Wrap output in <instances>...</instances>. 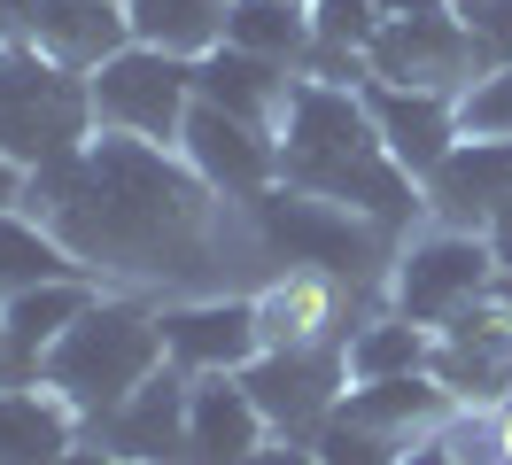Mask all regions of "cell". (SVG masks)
<instances>
[{
  "mask_svg": "<svg viewBox=\"0 0 512 465\" xmlns=\"http://www.w3.org/2000/svg\"><path fill=\"white\" fill-rule=\"evenodd\" d=\"M342 365H350V388H365V380H396V372H427L435 365V326H419V318H404V310H357L350 341H342Z\"/></svg>",
  "mask_w": 512,
  "mask_h": 465,
  "instance_id": "cell-21",
  "label": "cell"
},
{
  "mask_svg": "<svg viewBox=\"0 0 512 465\" xmlns=\"http://www.w3.org/2000/svg\"><path fill=\"white\" fill-rule=\"evenodd\" d=\"M225 47H249L272 62H311L319 31H311V0H233L225 8Z\"/></svg>",
  "mask_w": 512,
  "mask_h": 465,
  "instance_id": "cell-24",
  "label": "cell"
},
{
  "mask_svg": "<svg viewBox=\"0 0 512 465\" xmlns=\"http://www.w3.org/2000/svg\"><path fill=\"white\" fill-rule=\"evenodd\" d=\"M187 396H194V380L171 357H163L140 388H132L117 411H101L94 442H109L117 458H140V465H187Z\"/></svg>",
  "mask_w": 512,
  "mask_h": 465,
  "instance_id": "cell-13",
  "label": "cell"
},
{
  "mask_svg": "<svg viewBox=\"0 0 512 465\" xmlns=\"http://www.w3.org/2000/svg\"><path fill=\"white\" fill-rule=\"evenodd\" d=\"M0 380H24V372H16V349H8V326H0Z\"/></svg>",
  "mask_w": 512,
  "mask_h": 465,
  "instance_id": "cell-36",
  "label": "cell"
},
{
  "mask_svg": "<svg viewBox=\"0 0 512 465\" xmlns=\"http://www.w3.org/2000/svg\"><path fill=\"white\" fill-rule=\"evenodd\" d=\"M156 365H163V303L132 295V287H101L94 310L39 357V380L94 427L101 411H117Z\"/></svg>",
  "mask_w": 512,
  "mask_h": 465,
  "instance_id": "cell-3",
  "label": "cell"
},
{
  "mask_svg": "<svg viewBox=\"0 0 512 465\" xmlns=\"http://www.w3.org/2000/svg\"><path fill=\"white\" fill-rule=\"evenodd\" d=\"M256 303V334L264 349H319V341H350L357 310H373L357 287H342L334 272H311V264H280L249 287Z\"/></svg>",
  "mask_w": 512,
  "mask_h": 465,
  "instance_id": "cell-10",
  "label": "cell"
},
{
  "mask_svg": "<svg viewBox=\"0 0 512 465\" xmlns=\"http://www.w3.org/2000/svg\"><path fill=\"white\" fill-rule=\"evenodd\" d=\"M481 233H489V248H497V264H505V272H512V194H505V202H497V217H489Z\"/></svg>",
  "mask_w": 512,
  "mask_h": 465,
  "instance_id": "cell-33",
  "label": "cell"
},
{
  "mask_svg": "<svg viewBox=\"0 0 512 465\" xmlns=\"http://www.w3.org/2000/svg\"><path fill=\"white\" fill-rule=\"evenodd\" d=\"M427 217L435 225H466V233H481L489 217H497V202L512 194V140H458V148L427 171Z\"/></svg>",
  "mask_w": 512,
  "mask_h": 465,
  "instance_id": "cell-16",
  "label": "cell"
},
{
  "mask_svg": "<svg viewBox=\"0 0 512 465\" xmlns=\"http://www.w3.org/2000/svg\"><path fill=\"white\" fill-rule=\"evenodd\" d=\"M32 47L47 62L78 70V78H94L117 47H132V16H125V0H39Z\"/></svg>",
  "mask_w": 512,
  "mask_h": 465,
  "instance_id": "cell-18",
  "label": "cell"
},
{
  "mask_svg": "<svg viewBox=\"0 0 512 465\" xmlns=\"http://www.w3.org/2000/svg\"><path fill=\"white\" fill-rule=\"evenodd\" d=\"M264 349L256 334V303L249 287H225V295H171L163 303V357L202 380V372H241Z\"/></svg>",
  "mask_w": 512,
  "mask_h": 465,
  "instance_id": "cell-12",
  "label": "cell"
},
{
  "mask_svg": "<svg viewBox=\"0 0 512 465\" xmlns=\"http://www.w3.org/2000/svg\"><path fill=\"white\" fill-rule=\"evenodd\" d=\"M86 101H94V132H125V140H148V148H179L194 101V62L187 55H163L148 39H132L86 78Z\"/></svg>",
  "mask_w": 512,
  "mask_h": 465,
  "instance_id": "cell-7",
  "label": "cell"
},
{
  "mask_svg": "<svg viewBox=\"0 0 512 465\" xmlns=\"http://www.w3.org/2000/svg\"><path fill=\"white\" fill-rule=\"evenodd\" d=\"M365 70L381 86H427V93H458L474 78V39L458 24L450 0H427V8H404V16H381L373 39H365Z\"/></svg>",
  "mask_w": 512,
  "mask_h": 465,
  "instance_id": "cell-8",
  "label": "cell"
},
{
  "mask_svg": "<svg viewBox=\"0 0 512 465\" xmlns=\"http://www.w3.org/2000/svg\"><path fill=\"white\" fill-rule=\"evenodd\" d=\"M47 279H94L70 241L32 210H0V303L8 295H24V287H47Z\"/></svg>",
  "mask_w": 512,
  "mask_h": 465,
  "instance_id": "cell-23",
  "label": "cell"
},
{
  "mask_svg": "<svg viewBox=\"0 0 512 465\" xmlns=\"http://www.w3.org/2000/svg\"><path fill=\"white\" fill-rule=\"evenodd\" d=\"M179 155L202 186H218L225 202H256L264 186H280V132L233 117L218 101H194L187 132H179Z\"/></svg>",
  "mask_w": 512,
  "mask_h": 465,
  "instance_id": "cell-11",
  "label": "cell"
},
{
  "mask_svg": "<svg viewBox=\"0 0 512 465\" xmlns=\"http://www.w3.org/2000/svg\"><path fill=\"white\" fill-rule=\"evenodd\" d=\"M342 411L365 419V427H381V434H396V442H412V434L443 427L458 403H450V388L435 380V372H396V380H365V388H350Z\"/></svg>",
  "mask_w": 512,
  "mask_h": 465,
  "instance_id": "cell-22",
  "label": "cell"
},
{
  "mask_svg": "<svg viewBox=\"0 0 512 465\" xmlns=\"http://www.w3.org/2000/svg\"><path fill=\"white\" fill-rule=\"evenodd\" d=\"M365 109L381 124L388 155L427 186V171L458 148V93H427V86H381V78H365Z\"/></svg>",
  "mask_w": 512,
  "mask_h": 465,
  "instance_id": "cell-14",
  "label": "cell"
},
{
  "mask_svg": "<svg viewBox=\"0 0 512 465\" xmlns=\"http://www.w3.org/2000/svg\"><path fill=\"white\" fill-rule=\"evenodd\" d=\"M458 140H512V62L458 86Z\"/></svg>",
  "mask_w": 512,
  "mask_h": 465,
  "instance_id": "cell-26",
  "label": "cell"
},
{
  "mask_svg": "<svg viewBox=\"0 0 512 465\" xmlns=\"http://www.w3.org/2000/svg\"><path fill=\"white\" fill-rule=\"evenodd\" d=\"M489 427H497V465H512V396L489 411Z\"/></svg>",
  "mask_w": 512,
  "mask_h": 465,
  "instance_id": "cell-35",
  "label": "cell"
},
{
  "mask_svg": "<svg viewBox=\"0 0 512 465\" xmlns=\"http://www.w3.org/2000/svg\"><path fill=\"white\" fill-rule=\"evenodd\" d=\"M194 86H202V101H218V109H233V117L264 124V132H280L295 109V86H303V70L295 62H272V55H249V47H210V55L194 62Z\"/></svg>",
  "mask_w": 512,
  "mask_h": 465,
  "instance_id": "cell-17",
  "label": "cell"
},
{
  "mask_svg": "<svg viewBox=\"0 0 512 465\" xmlns=\"http://www.w3.org/2000/svg\"><path fill=\"white\" fill-rule=\"evenodd\" d=\"M249 225L272 272L280 264H311V272H334L342 287H357L365 303H388V264H396V233L373 225L365 210H342V202H319L303 186H264L249 202Z\"/></svg>",
  "mask_w": 512,
  "mask_h": 465,
  "instance_id": "cell-4",
  "label": "cell"
},
{
  "mask_svg": "<svg viewBox=\"0 0 512 465\" xmlns=\"http://www.w3.org/2000/svg\"><path fill=\"white\" fill-rule=\"evenodd\" d=\"M32 24H39V0H0V47H32Z\"/></svg>",
  "mask_w": 512,
  "mask_h": 465,
  "instance_id": "cell-30",
  "label": "cell"
},
{
  "mask_svg": "<svg viewBox=\"0 0 512 465\" xmlns=\"http://www.w3.org/2000/svg\"><path fill=\"white\" fill-rule=\"evenodd\" d=\"M55 465H140V458H117L109 442H94V434H78V442H70V450H63Z\"/></svg>",
  "mask_w": 512,
  "mask_h": 465,
  "instance_id": "cell-32",
  "label": "cell"
},
{
  "mask_svg": "<svg viewBox=\"0 0 512 465\" xmlns=\"http://www.w3.org/2000/svg\"><path fill=\"white\" fill-rule=\"evenodd\" d=\"M225 8L233 0H125L132 39H148L163 55H187V62H202L225 39Z\"/></svg>",
  "mask_w": 512,
  "mask_h": 465,
  "instance_id": "cell-25",
  "label": "cell"
},
{
  "mask_svg": "<svg viewBox=\"0 0 512 465\" xmlns=\"http://www.w3.org/2000/svg\"><path fill=\"white\" fill-rule=\"evenodd\" d=\"M264 442L272 427L241 388V372H202L187 396V465H256Z\"/></svg>",
  "mask_w": 512,
  "mask_h": 465,
  "instance_id": "cell-15",
  "label": "cell"
},
{
  "mask_svg": "<svg viewBox=\"0 0 512 465\" xmlns=\"http://www.w3.org/2000/svg\"><path fill=\"white\" fill-rule=\"evenodd\" d=\"M497 279H505V264H497L489 233L419 217L412 233L396 241V264H388V310H404L419 326H450V318L466 303H481Z\"/></svg>",
  "mask_w": 512,
  "mask_h": 465,
  "instance_id": "cell-6",
  "label": "cell"
},
{
  "mask_svg": "<svg viewBox=\"0 0 512 465\" xmlns=\"http://www.w3.org/2000/svg\"><path fill=\"white\" fill-rule=\"evenodd\" d=\"M450 8H458V24H466V39H474L481 70L512 62V0H450Z\"/></svg>",
  "mask_w": 512,
  "mask_h": 465,
  "instance_id": "cell-28",
  "label": "cell"
},
{
  "mask_svg": "<svg viewBox=\"0 0 512 465\" xmlns=\"http://www.w3.org/2000/svg\"><path fill=\"white\" fill-rule=\"evenodd\" d=\"M280 186H303L319 202H342V210H365L373 225H388L396 241L427 217V194L419 179L388 155L381 124L365 109V86H326V78H303L295 86V109L280 124Z\"/></svg>",
  "mask_w": 512,
  "mask_h": 465,
  "instance_id": "cell-2",
  "label": "cell"
},
{
  "mask_svg": "<svg viewBox=\"0 0 512 465\" xmlns=\"http://www.w3.org/2000/svg\"><path fill=\"white\" fill-rule=\"evenodd\" d=\"M24 179H32V171H24L16 155H0V210H24Z\"/></svg>",
  "mask_w": 512,
  "mask_h": 465,
  "instance_id": "cell-34",
  "label": "cell"
},
{
  "mask_svg": "<svg viewBox=\"0 0 512 465\" xmlns=\"http://www.w3.org/2000/svg\"><path fill=\"white\" fill-rule=\"evenodd\" d=\"M256 465H326V458H319L311 434H272V442L256 450Z\"/></svg>",
  "mask_w": 512,
  "mask_h": 465,
  "instance_id": "cell-29",
  "label": "cell"
},
{
  "mask_svg": "<svg viewBox=\"0 0 512 465\" xmlns=\"http://www.w3.org/2000/svg\"><path fill=\"white\" fill-rule=\"evenodd\" d=\"M311 442H319L326 465H404V442L381 434V427H365V419H350V411H334Z\"/></svg>",
  "mask_w": 512,
  "mask_h": 465,
  "instance_id": "cell-27",
  "label": "cell"
},
{
  "mask_svg": "<svg viewBox=\"0 0 512 465\" xmlns=\"http://www.w3.org/2000/svg\"><path fill=\"white\" fill-rule=\"evenodd\" d=\"M0 55H8V47H0Z\"/></svg>",
  "mask_w": 512,
  "mask_h": 465,
  "instance_id": "cell-37",
  "label": "cell"
},
{
  "mask_svg": "<svg viewBox=\"0 0 512 465\" xmlns=\"http://www.w3.org/2000/svg\"><path fill=\"white\" fill-rule=\"evenodd\" d=\"M241 388L256 396L264 427L272 434H319L342 396H350V365H342V341H319V349H256L241 365Z\"/></svg>",
  "mask_w": 512,
  "mask_h": 465,
  "instance_id": "cell-9",
  "label": "cell"
},
{
  "mask_svg": "<svg viewBox=\"0 0 512 465\" xmlns=\"http://www.w3.org/2000/svg\"><path fill=\"white\" fill-rule=\"evenodd\" d=\"M86 140H94V101L78 70L47 62L39 47L0 55V155L47 171V163H70Z\"/></svg>",
  "mask_w": 512,
  "mask_h": 465,
  "instance_id": "cell-5",
  "label": "cell"
},
{
  "mask_svg": "<svg viewBox=\"0 0 512 465\" xmlns=\"http://www.w3.org/2000/svg\"><path fill=\"white\" fill-rule=\"evenodd\" d=\"M78 434L86 419L47 380H0V465H55Z\"/></svg>",
  "mask_w": 512,
  "mask_h": 465,
  "instance_id": "cell-19",
  "label": "cell"
},
{
  "mask_svg": "<svg viewBox=\"0 0 512 465\" xmlns=\"http://www.w3.org/2000/svg\"><path fill=\"white\" fill-rule=\"evenodd\" d=\"M94 295H101V279H47V287H24V295L0 303V326H8V349H16L24 380H39V357L94 310Z\"/></svg>",
  "mask_w": 512,
  "mask_h": 465,
  "instance_id": "cell-20",
  "label": "cell"
},
{
  "mask_svg": "<svg viewBox=\"0 0 512 465\" xmlns=\"http://www.w3.org/2000/svg\"><path fill=\"white\" fill-rule=\"evenodd\" d=\"M404 465H458V450L443 442V427H427V434H412V442H404Z\"/></svg>",
  "mask_w": 512,
  "mask_h": 465,
  "instance_id": "cell-31",
  "label": "cell"
},
{
  "mask_svg": "<svg viewBox=\"0 0 512 465\" xmlns=\"http://www.w3.org/2000/svg\"><path fill=\"white\" fill-rule=\"evenodd\" d=\"M24 210L47 217L101 287H132L156 303L225 295L233 272H272L249 202H225L218 186H202L179 148H148L125 132H94L70 163L32 171Z\"/></svg>",
  "mask_w": 512,
  "mask_h": 465,
  "instance_id": "cell-1",
  "label": "cell"
}]
</instances>
